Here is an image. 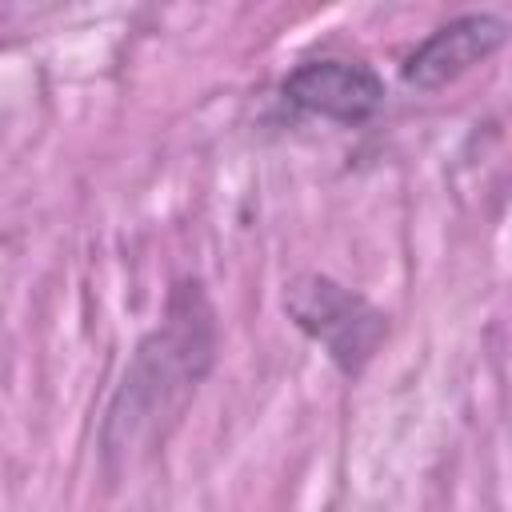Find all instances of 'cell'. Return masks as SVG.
Masks as SVG:
<instances>
[{
	"label": "cell",
	"mask_w": 512,
	"mask_h": 512,
	"mask_svg": "<svg viewBox=\"0 0 512 512\" xmlns=\"http://www.w3.org/2000/svg\"><path fill=\"white\" fill-rule=\"evenodd\" d=\"M288 312L296 316V324L316 336L344 368H356L364 356H372L380 332H384V316L372 312L360 296L344 292L332 280H300L288 292Z\"/></svg>",
	"instance_id": "1"
},
{
	"label": "cell",
	"mask_w": 512,
	"mask_h": 512,
	"mask_svg": "<svg viewBox=\"0 0 512 512\" xmlns=\"http://www.w3.org/2000/svg\"><path fill=\"white\" fill-rule=\"evenodd\" d=\"M284 92L292 104L320 112V116H332V120H364L376 112V104L384 96L380 80L364 64H348V60L304 64L288 76Z\"/></svg>",
	"instance_id": "2"
},
{
	"label": "cell",
	"mask_w": 512,
	"mask_h": 512,
	"mask_svg": "<svg viewBox=\"0 0 512 512\" xmlns=\"http://www.w3.org/2000/svg\"><path fill=\"white\" fill-rule=\"evenodd\" d=\"M504 40V24L492 16H464L440 32H432L404 64V80L416 88H436L452 76H460L464 68H472L476 60H484L496 44Z\"/></svg>",
	"instance_id": "3"
}]
</instances>
